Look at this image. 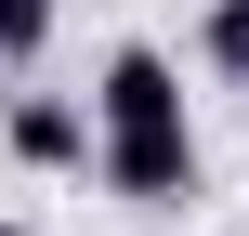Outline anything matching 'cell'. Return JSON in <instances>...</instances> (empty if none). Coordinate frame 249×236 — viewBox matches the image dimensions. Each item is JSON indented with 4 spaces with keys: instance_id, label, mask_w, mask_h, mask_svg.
Returning <instances> with one entry per match:
<instances>
[{
    "instance_id": "cell-3",
    "label": "cell",
    "mask_w": 249,
    "mask_h": 236,
    "mask_svg": "<svg viewBox=\"0 0 249 236\" xmlns=\"http://www.w3.org/2000/svg\"><path fill=\"white\" fill-rule=\"evenodd\" d=\"M197 66H210L223 92H249V0H210V13H197Z\"/></svg>"
},
{
    "instance_id": "cell-5",
    "label": "cell",
    "mask_w": 249,
    "mask_h": 236,
    "mask_svg": "<svg viewBox=\"0 0 249 236\" xmlns=\"http://www.w3.org/2000/svg\"><path fill=\"white\" fill-rule=\"evenodd\" d=\"M0 236H26V223H0Z\"/></svg>"
},
{
    "instance_id": "cell-4",
    "label": "cell",
    "mask_w": 249,
    "mask_h": 236,
    "mask_svg": "<svg viewBox=\"0 0 249 236\" xmlns=\"http://www.w3.org/2000/svg\"><path fill=\"white\" fill-rule=\"evenodd\" d=\"M53 26H66V0H0V66H39Z\"/></svg>"
},
{
    "instance_id": "cell-1",
    "label": "cell",
    "mask_w": 249,
    "mask_h": 236,
    "mask_svg": "<svg viewBox=\"0 0 249 236\" xmlns=\"http://www.w3.org/2000/svg\"><path fill=\"white\" fill-rule=\"evenodd\" d=\"M92 184L131 197V210H184V197H197V118H184V131H105Z\"/></svg>"
},
{
    "instance_id": "cell-2",
    "label": "cell",
    "mask_w": 249,
    "mask_h": 236,
    "mask_svg": "<svg viewBox=\"0 0 249 236\" xmlns=\"http://www.w3.org/2000/svg\"><path fill=\"white\" fill-rule=\"evenodd\" d=\"M0 145H13L26 171H92V158H105V118H92L79 92H13Z\"/></svg>"
}]
</instances>
